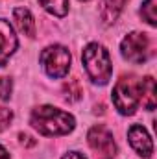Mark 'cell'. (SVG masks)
Wrapping results in <instances>:
<instances>
[{"label": "cell", "instance_id": "cell-1", "mask_svg": "<svg viewBox=\"0 0 157 159\" xmlns=\"http://www.w3.org/2000/svg\"><path fill=\"white\" fill-rule=\"evenodd\" d=\"M30 124L41 135L59 137V135L70 133L76 126V120L70 113H67L63 109H57L54 106H39L32 111Z\"/></svg>", "mask_w": 157, "mask_h": 159}, {"label": "cell", "instance_id": "cell-2", "mask_svg": "<svg viewBox=\"0 0 157 159\" xmlns=\"http://www.w3.org/2000/svg\"><path fill=\"white\" fill-rule=\"evenodd\" d=\"M81 59H83V67L92 83L105 85L111 80L113 67H111V57H109V52L105 50V46H102L98 43L87 44L83 48Z\"/></svg>", "mask_w": 157, "mask_h": 159}, {"label": "cell", "instance_id": "cell-3", "mask_svg": "<svg viewBox=\"0 0 157 159\" xmlns=\"http://www.w3.org/2000/svg\"><path fill=\"white\" fill-rule=\"evenodd\" d=\"M113 104L120 115H133L141 104V80L135 76H124L115 83Z\"/></svg>", "mask_w": 157, "mask_h": 159}, {"label": "cell", "instance_id": "cell-4", "mask_svg": "<svg viewBox=\"0 0 157 159\" xmlns=\"http://www.w3.org/2000/svg\"><path fill=\"white\" fill-rule=\"evenodd\" d=\"M41 65L50 78H65L70 69V52L63 44H50L41 52Z\"/></svg>", "mask_w": 157, "mask_h": 159}, {"label": "cell", "instance_id": "cell-5", "mask_svg": "<svg viewBox=\"0 0 157 159\" xmlns=\"http://www.w3.org/2000/svg\"><path fill=\"white\" fill-rule=\"evenodd\" d=\"M120 50H122V56L124 59H128L129 63H135V65H141L148 59L150 56V39L146 34H141V32H131L128 34L122 43H120Z\"/></svg>", "mask_w": 157, "mask_h": 159}, {"label": "cell", "instance_id": "cell-6", "mask_svg": "<svg viewBox=\"0 0 157 159\" xmlns=\"http://www.w3.org/2000/svg\"><path fill=\"white\" fill-rule=\"evenodd\" d=\"M87 143L98 157L113 159L117 156V143L113 139V133L104 126H92L87 133Z\"/></svg>", "mask_w": 157, "mask_h": 159}, {"label": "cell", "instance_id": "cell-7", "mask_svg": "<svg viewBox=\"0 0 157 159\" xmlns=\"http://www.w3.org/2000/svg\"><path fill=\"white\" fill-rule=\"evenodd\" d=\"M128 139H129L131 148L141 157H152V154H154V143H152L150 133L141 124H133L128 129Z\"/></svg>", "mask_w": 157, "mask_h": 159}, {"label": "cell", "instance_id": "cell-8", "mask_svg": "<svg viewBox=\"0 0 157 159\" xmlns=\"http://www.w3.org/2000/svg\"><path fill=\"white\" fill-rule=\"evenodd\" d=\"M17 46H19V41H17V35H15L11 24L7 20L0 19V67H4L9 61V57L13 56Z\"/></svg>", "mask_w": 157, "mask_h": 159}, {"label": "cell", "instance_id": "cell-9", "mask_svg": "<svg viewBox=\"0 0 157 159\" xmlns=\"http://www.w3.org/2000/svg\"><path fill=\"white\" fill-rule=\"evenodd\" d=\"M13 19H15V22H17L19 30H20L24 35H28V37H34V35H35V20H34L30 9H26V7H15Z\"/></svg>", "mask_w": 157, "mask_h": 159}, {"label": "cell", "instance_id": "cell-10", "mask_svg": "<svg viewBox=\"0 0 157 159\" xmlns=\"http://www.w3.org/2000/svg\"><path fill=\"white\" fill-rule=\"evenodd\" d=\"M141 104L146 107V109H155L157 104V96H155V80L152 76H146V78L141 80Z\"/></svg>", "mask_w": 157, "mask_h": 159}, {"label": "cell", "instance_id": "cell-11", "mask_svg": "<svg viewBox=\"0 0 157 159\" xmlns=\"http://www.w3.org/2000/svg\"><path fill=\"white\" fill-rule=\"evenodd\" d=\"M126 2H128V0H102V7H100L102 20H104L105 24L115 22Z\"/></svg>", "mask_w": 157, "mask_h": 159}, {"label": "cell", "instance_id": "cell-12", "mask_svg": "<svg viewBox=\"0 0 157 159\" xmlns=\"http://www.w3.org/2000/svg\"><path fill=\"white\" fill-rule=\"evenodd\" d=\"M39 4L56 17H65L69 13V0H39Z\"/></svg>", "mask_w": 157, "mask_h": 159}, {"label": "cell", "instance_id": "cell-13", "mask_svg": "<svg viewBox=\"0 0 157 159\" xmlns=\"http://www.w3.org/2000/svg\"><path fill=\"white\" fill-rule=\"evenodd\" d=\"M155 6H157V0H144V2H142V7H141V17H142L150 26H157Z\"/></svg>", "mask_w": 157, "mask_h": 159}, {"label": "cell", "instance_id": "cell-14", "mask_svg": "<svg viewBox=\"0 0 157 159\" xmlns=\"http://www.w3.org/2000/svg\"><path fill=\"white\" fill-rule=\"evenodd\" d=\"M63 91H65V96H67L69 102H78L79 98L83 96V89H81V85H79L78 80H69V81L65 83Z\"/></svg>", "mask_w": 157, "mask_h": 159}, {"label": "cell", "instance_id": "cell-15", "mask_svg": "<svg viewBox=\"0 0 157 159\" xmlns=\"http://www.w3.org/2000/svg\"><path fill=\"white\" fill-rule=\"evenodd\" d=\"M11 89H13V81H11V78H7V76L0 78V100H9Z\"/></svg>", "mask_w": 157, "mask_h": 159}, {"label": "cell", "instance_id": "cell-16", "mask_svg": "<svg viewBox=\"0 0 157 159\" xmlns=\"http://www.w3.org/2000/svg\"><path fill=\"white\" fill-rule=\"evenodd\" d=\"M11 120H13V113H11V109L0 106V131H4V129L11 124Z\"/></svg>", "mask_w": 157, "mask_h": 159}, {"label": "cell", "instance_id": "cell-17", "mask_svg": "<svg viewBox=\"0 0 157 159\" xmlns=\"http://www.w3.org/2000/svg\"><path fill=\"white\" fill-rule=\"evenodd\" d=\"M63 159H87V157H83L79 152H67V154L63 156Z\"/></svg>", "mask_w": 157, "mask_h": 159}, {"label": "cell", "instance_id": "cell-18", "mask_svg": "<svg viewBox=\"0 0 157 159\" xmlns=\"http://www.w3.org/2000/svg\"><path fill=\"white\" fill-rule=\"evenodd\" d=\"M0 159H9V154L4 146H0Z\"/></svg>", "mask_w": 157, "mask_h": 159}, {"label": "cell", "instance_id": "cell-19", "mask_svg": "<svg viewBox=\"0 0 157 159\" xmlns=\"http://www.w3.org/2000/svg\"><path fill=\"white\" fill-rule=\"evenodd\" d=\"M81 2H85V0H81Z\"/></svg>", "mask_w": 157, "mask_h": 159}]
</instances>
